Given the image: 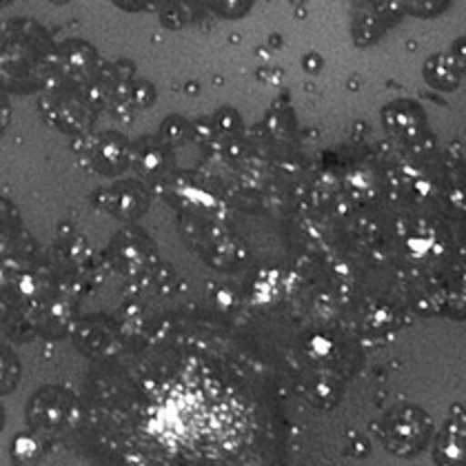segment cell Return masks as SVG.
<instances>
[{"label": "cell", "instance_id": "obj_1", "mask_svg": "<svg viewBox=\"0 0 466 466\" xmlns=\"http://www.w3.org/2000/svg\"><path fill=\"white\" fill-rule=\"evenodd\" d=\"M387 447L395 453H415L429 438V420L415 409H400L387 422Z\"/></svg>", "mask_w": 466, "mask_h": 466}]
</instances>
